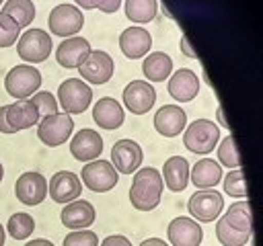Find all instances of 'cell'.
<instances>
[{
  "label": "cell",
  "instance_id": "1",
  "mask_svg": "<svg viewBox=\"0 0 263 246\" xmlns=\"http://www.w3.org/2000/svg\"><path fill=\"white\" fill-rule=\"evenodd\" d=\"M162 189H164V180L156 168L152 166L138 168L129 187V203L138 211H152L160 203Z\"/></svg>",
  "mask_w": 263,
  "mask_h": 246
},
{
  "label": "cell",
  "instance_id": "2",
  "mask_svg": "<svg viewBox=\"0 0 263 246\" xmlns=\"http://www.w3.org/2000/svg\"><path fill=\"white\" fill-rule=\"evenodd\" d=\"M183 131V144L193 154H210L220 139V129L210 119H195Z\"/></svg>",
  "mask_w": 263,
  "mask_h": 246
},
{
  "label": "cell",
  "instance_id": "3",
  "mask_svg": "<svg viewBox=\"0 0 263 246\" xmlns=\"http://www.w3.org/2000/svg\"><path fill=\"white\" fill-rule=\"evenodd\" d=\"M39 86H41V72L29 64H21V66L10 68L6 78H4L6 92L16 100L29 98L31 94H35L39 90Z\"/></svg>",
  "mask_w": 263,
  "mask_h": 246
},
{
  "label": "cell",
  "instance_id": "4",
  "mask_svg": "<svg viewBox=\"0 0 263 246\" xmlns=\"http://www.w3.org/2000/svg\"><path fill=\"white\" fill-rule=\"evenodd\" d=\"M90 100H92V90L82 78H68L58 88V102L68 115L84 113L90 107Z\"/></svg>",
  "mask_w": 263,
  "mask_h": 246
},
{
  "label": "cell",
  "instance_id": "5",
  "mask_svg": "<svg viewBox=\"0 0 263 246\" xmlns=\"http://www.w3.org/2000/svg\"><path fill=\"white\" fill-rule=\"evenodd\" d=\"M51 47H53L51 37L43 29H27L25 33H21L16 41V53L27 64L45 61L51 53Z\"/></svg>",
  "mask_w": 263,
  "mask_h": 246
},
{
  "label": "cell",
  "instance_id": "6",
  "mask_svg": "<svg viewBox=\"0 0 263 246\" xmlns=\"http://www.w3.org/2000/svg\"><path fill=\"white\" fill-rule=\"evenodd\" d=\"M80 180L86 189L95 191V193H107L111 191L117 180H119V172L115 170V166L107 160H92V162H86L82 166V172H80Z\"/></svg>",
  "mask_w": 263,
  "mask_h": 246
},
{
  "label": "cell",
  "instance_id": "7",
  "mask_svg": "<svg viewBox=\"0 0 263 246\" xmlns=\"http://www.w3.org/2000/svg\"><path fill=\"white\" fill-rule=\"evenodd\" d=\"M72 129H74V119L68 113H53V115H47L39 121L37 137L45 146L55 148V146H62L70 139Z\"/></svg>",
  "mask_w": 263,
  "mask_h": 246
},
{
  "label": "cell",
  "instance_id": "8",
  "mask_svg": "<svg viewBox=\"0 0 263 246\" xmlns=\"http://www.w3.org/2000/svg\"><path fill=\"white\" fill-rule=\"evenodd\" d=\"M187 209L195 217V221L210 223V221L218 219V215L222 213V209H224V197L218 191H214V189H201V191H195L189 197Z\"/></svg>",
  "mask_w": 263,
  "mask_h": 246
},
{
  "label": "cell",
  "instance_id": "9",
  "mask_svg": "<svg viewBox=\"0 0 263 246\" xmlns=\"http://www.w3.org/2000/svg\"><path fill=\"white\" fill-rule=\"evenodd\" d=\"M47 25H49V31L58 37H74L82 29L84 16H82V10L74 4H58L51 8Z\"/></svg>",
  "mask_w": 263,
  "mask_h": 246
},
{
  "label": "cell",
  "instance_id": "10",
  "mask_svg": "<svg viewBox=\"0 0 263 246\" xmlns=\"http://www.w3.org/2000/svg\"><path fill=\"white\" fill-rule=\"evenodd\" d=\"M113 57L103 49H90V53L84 57V61L78 66V72L84 82L90 84H105L113 76Z\"/></svg>",
  "mask_w": 263,
  "mask_h": 246
},
{
  "label": "cell",
  "instance_id": "11",
  "mask_svg": "<svg viewBox=\"0 0 263 246\" xmlns=\"http://www.w3.org/2000/svg\"><path fill=\"white\" fill-rule=\"evenodd\" d=\"M142 160H144V152H142L140 144L134 141V139H127V137L125 139H119L111 148V164L121 174L136 172L140 168Z\"/></svg>",
  "mask_w": 263,
  "mask_h": 246
},
{
  "label": "cell",
  "instance_id": "12",
  "mask_svg": "<svg viewBox=\"0 0 263 246\" xmlns=\"http://www.w3.org/2000/svg\"><path fill=\"white\" fill-rule=\"evenodd\" d=\"M14 195L25 205H39L47 197V180L41 172H23L14 182Z\"/></svg>",
  "mask_w": 263,
  "mask_h": 246
},
{
  "label": "cell",
  "instance_id": "13",
  "mask_svg": "<svg viewBox=\"0 0 263 246\" xmlns=\"http://www.w3.org/2000/svg\"><path fill=\"white\" fill-rule=\"evenodd\" d=\"M156 102V90L150 82L146 80H132L123 88V105L134 113V115H144L152 109Z\"/></svg>",
  "mask_w": 263,
  "mask_h": 246
},
{
  "label": "cell",
  "instance_id": "14",
  "mask_svg": "<svg viewBox=\"0 0 263 246\" xmlns=\"http://www.w3.org/2000/svg\"><path fill=\"white\" fill-rule=\"evenodd\" d=\"M47 193L55 203H70L74 199L80 197L82 193V180L78 174L70 172V170H60L55 172L49 182H47Z\"/></svg>",
  "mask_w": 263,
  "mask_h": 246
},
{
  "label": "cell",
  "instance_id": "15",
  "mask_svg": "<svg viewBox=\"0 0 263 246\" xmlns=\"http://www.w3.org/2000/svg\"><path fill=\"white\" fill-rule=\"evenodd\" d=\"M166 236H168L171 246H199L203 240V230L199 221L179 215L171 219L166 228Z\"/></svg>",
  "mask_w": 263,
  "mask_h": 246
},
{
  "label": "cell",
  "instance_id": "16",
  "mask_svg": "<svg viewBox=\"0 0 263 246\" xmlns=\"http://www.w3.org/2000/svg\"><path fill=\"white\" fill-rule=\"evenodd\" d=\"M101 152H103V137L95 129L84 127L76 131L74 137L70 139V154L78 162H92L101 156Z\"/></svg>",
  "mask_w": 263,
  "mask_h": 246
},
{
  "label": "cell",
  "instance_id": "17",
  "mask_svg": "<svg viewBox=\"0 0 263 246\" xmlns=\"http://www.w3.org/2000/svg\"><path fill=\"white\" fill-rule=\"evenodd\" d=\"M166 88H168V94H171L175 100H179V102H189V100H193V98L197 96V92H199V78H197V74H195L193 70L181 68V70H177V72L171 74Z\"/></svg>",
  "mask_w": 263,
  "mask_h": 246
},
{
  "label": "cell",
  "instance_id": "18",
  "mask_svg": "<svg viewBox=\"0 0 263 246\" xmlns=\"http://www.w3.org/2000/svg\"><path fill=\"white\" fill-rule=\"evenodd\" d=\"M150 47H152V35L142 27H127L119 35V49L129 59L148 55Z\"/></svg>",
  "mask_w": 263,
  "mask_h": 246
},
{
  "label": "cell",
  "instance_id": "19",
  "mask_svg": "<svg viewBox=\"0 0 263 246\" xmlns=\"http://www.w3.org/2000/svg\"><path fill=\"white\" fill-rule=\"evenodd\" d=\"M187 127V113L179 105H164L154 115V129L164 137H175Z\"/></svg>",
  "mask_w": 263,
  "mask_h": 246
},
{
  "label": "cell",
  "instance_id": "20",
  "mask_svg": "<svg viewBox=\"0 0 263 246\" xmlns=\"http://www.w3.org/2000/svg\"><path fill=\"white\" fill-rule=\"evenodd\" d=\"M95 207L86 199H74L64 205L60 219L68 230H86L95 221Z\"/></svg>",
  "mask_w": 263,
  "mask_h": 246
},
{
  "label": "cell",
  "instance_id": "21",
  "mask_svg": "<svg viewBox=\"0 0 263 246\" xmlns=\"http://www.w3.org/2000/svg\"><path fill=\"white\" fill-rule=\"evenodd\" d=\"M90 53V43L84 37H66L58 49H55V59L62 68H78L84 57Z\"/></svg>",
  "mask_w": 263,
  "mask_h": 246
},
{
  "label": "cell",
  "instance_id": "22",
  "mask_svg": "<svg viewBox=\"0 0 263 246\" xmlns=\"http://www.w3.org/2000/svg\"><path fill=\"white\" fill-rule=\"evenodd\" d=\"M92 119L101 129H117L123 125L125 113H123V107L119 105L117 98L103 96L92 107Z\"/></svg>",
  "mask_w": 263,
  "mask_h": 246
},
{
  "label": "cell",
  "instance_id": "23",
  "mask_svg": "<svg viewBox=\"0 0 263 246\" xmlns=\"http://www.w3.org/2000/svg\"><path fill=\"white\" fill-rule=\"evenodd\" d=\"M6 119H8L10 127L16 133L21 129L33 127L41 117H39V111L33 105V100L31 98H23V100H14L12 105H6Z\"/></svg>",
  "mask_w": 263,
  "mask_h": 246
},
{
  "label": "cell",
  "instance_id": "24",
  "mask_svg": "<svg viewBox=\"0 0 263 246\" xmlns=\"http://www.w3.org/2000/svg\"><path fill=\"white\" fill-rule=\"evenodd\" d=\"M189 162L183 156H171L162 164V180L173 193H181L189 184Z\"/></svg>",
  "mask_w": 263,
  "mask_h": 246
},
{
  "label": "cell",
  "instance_id": "25",
  "mask_svg": "<svg viewBox=\"0 0 263 246\" xmlns=\"http://www.w3.org/2000/svg\"><path fill=\"white\" fill-rule=\"evenodd\" d=\"M220 180H222V166L212 158L197 160L189 170V182H193L199 191L214 189Z\"/></svg>",
  "mask_w": 263,
  "mask_h": 246
},
{
  "label": "cell",
  "instance_id": "26",
  "mask_svg": "<svg viewBox=\"0 0 263 246\" xmlns=\"http://www.w3.org/2000/svg\"><path fill=\"white\" fill-rule=\"evenodd\" d=\"M142 72L148 82H162L173 72V59L164 51H152L142 61Z\"/></svg>",
  "mask_w": 263,
  "mask_h": 246
},
{
  "label": "cell",
  "instance_id": "27",
  "mask_svg": "<svg viewBox=\"0 0 263 246\" xmlns=\"http://www.w3.org/2000/svg\"><path fill=\"white\" fill-rule=\"evenodd\" d=\"M222 217L236 230L240 232H251L253 230V215H251V205L249 201H236L232 203L226 213H222Z\"/></svg>",
  "mask_w": 263,
  "mask_h": 246
},
{
  "label": "cell",
  "instance_id": "28",
  "mask_svg": "<svg viewBox=\"0 0 263 246\" xmlns=\"http://www.w3.org/2000/svg\"><path fill=\"white\" fill-rule=\"evenodd\" d=\"M2 12L8 14L23 29V27L31 25V20L35 18V4L31 0H6Z\"/></svg>",
  "mask_w": 263,
  "mask_h": 246
},
{
  "label": "cell",
  "instance_id": "29",
  "mask_svg": "<svg viewBox=\"0 0 263 246\" xmlns=\"http://www.w3.org/2000/svg\"><path fill=\"white\" fill-rule=\"evenodd\" d=\"M125 16L134 23H150L156 16V0H125Z\"/></svg>",
  "mask_w": 263,
  "mask_h": 246
},
{
  "label": "cell",
  "instance_id": "30",
  "mask_svg": "<svg viewBox=\"0 0 263 246\" xmlns=\"http://www.w3.org/2000/svg\"><path fill=\"white\" fill-rule=\"evenodd\" d=\"M216 238L222 246H245L251 238V232H240L232 228L224 217H220L216 223Z\"/></svg>",
  "mask_w": 263,
  "mask_h": 246
},
{
  "label": "cell",
  "instance_id": "31",
  "mask_svg": "<svg viewBox=\"0 0 263 246\" xmlns=\"http://www.w3.org/2000/svg\"><path fill=\"white\" fill-rule=\"evenodd\" d=\"M6 230L8 234L14 238V240H25L33 234L35 230V219L25 213V211H18V213H12L8 217V223H6Z\"/></svg>",
  "mask_w": 263,
  "mask_h": 246
},
{
  "label": "cell",
  "instance_id": "32",
  "mask_svg": "<svg viewBox=\"0 0 263 246\" xmlns=\"http://www.w3.org/2000/svg\"><path fill=\"white\" fill-rule=\"evenodd\" d=\"M218 162L220 166H228L230 170L240 166V156L236 150V141L232 135H226L218 146Z\"/></svg>",
  "mask_w": 263,
  "mask_h": 246
},
{
  "label": "cell",
  "instance_id": "33",
  "mask_svg": "<svg viewBox=\"0 0 263 246\" xmlns=\"http://www.w3.org/2000/svg\"><path fill=\"white\" fill-rule=\"evenodd\" d=\"M21 27L4 12H0V47H10L18 41Z\"/></svg>",
  "mask_w": 263,
  "mask_h": 246
},
{
  "label": "cell",
  "instance_id": "34",
  "mask_svg": "<svg viewBox=\"0 0 263 246\" xmlns=\"http://www.w3.org/2000/svg\"><path fill=\"white\" fill-rule=\"evenodd\" d=\"M224 191L230 195V197H247V184H245V174L240 168H234L230 170L226 176H224Z\"/></svg>",
  "mask_w": 263,
  "mask_h": 246
},
{
  "label": "cell",
  "instance_id": "35",
  "mask_svg": "<svg viewBox=\"0 0 263 246\" xmlns=\"http://www.w3.org/2000/svg\"><path fill=\"white\" fill-rule=\"evenodd\" d=\"M31 100H33V105L37 107L41 119L47 117V115L58 113V100H55V96H53L51 92H47V90H37Z\"/></svg>",
  "mask_w": 263,
  "mask_h": 246
},
{
  "label": "cell",
  "instance_id": "36",
  "mask_svg": "<svg viewBox=\"0 0 263 246\" xmlns=\"http://www.w3.org/2000/svg\"><path fill=\"white\" fill-rule=\"evenodd\" d=\"M62 246H99V238L90 230H72Z\"/></svg>",
  "mask_w": 263,
  "mask_h": 246
},
{
  "label": "cell",
  "instance_id": "37",
  "mask_svg": "<svg viewBox=\"0 0 263 246\" xmlns=\"http://www.w3.org/2000/svg\"><path fill=\"white\" fill-rule=\"evenodd\" d=\"M101 246H132V242L121 234H113V236H107L101 242Z\"/></svg>",
  "mask_w": 263,
  "mask_h": 246
},
{
  "label": "cell",
  "instance_id": "38",
  "mask_svg": "<svg viewBox=\"0 0 263 246\" xmlns=\"http://www.w3.org/2000/svg\"><path fill=\"white\" fill-rule=\"evenodd\" d=\"M0 133H14V129L10 127V123L6 119V105L0 107Z\"/></svg>",
  "mask_w": 263,
  "mask_h": 246
},
{
  "label": "cell",
  "instance_id": "39",
  "mask_svg": "<svg viewBox=\"0 0 263 246\" xmlns=\"http://www.w3.org/2000/svg\"><path fill=\"white\" fill-rule=\"evenodd\" d=\"M181 51L187 55V57H191V59H195L197 57V53L193 51V47H191V43H189V39H187V35H181Z\"/></svg>",
  "mask_w": 263,
  "mask_h": 246
},
{
  "label": "cell",
  "instance_id": "40",
  "mask_svg": "<svg viewBox=\"0 0 263 246\" xmlns=\"http://www.w3.org/2000/svg\"><path fill=\"white\" fill-rule=\"evenodd\" d=\"M121 6V0H103L101 4H99V10H103V12H115L117 8Z\"/></svg>",
  "mask_w": 263,
  "mask_h": 246
},
{
  "label": "cell",
  "instance_id": "41",
  "mask_svg": "<svg viewBox=\"0 0 263 246\" xmlns=\"http://www.w3.org/2000/svg\"><path fill=\"white\" fill-rule=\"evenodd\" d=\"M80 8H86V10H92V8H99V4L103 2V0H74Z\"/></svg>",
  "mask_w": 263,
  "mask_h": 246
},
{
  "label": "cell",
  "instance_id": "42",
  "mask_svg": "<svg viewBox=\"0 0 263 246\" xmlns=\"http://www.w3.org/2000/svg\"><path fill=\"white\" fill-rule=\"evenodd\" d=\"M25 246H53V242H49L45 238H35V240H29Z\"/></svg>",
  "mask_w": 263,
  "mask_h": 246
},
{
  "label": "cell",
  "instance_id": "43",
  "mask_svg": "<svg viewBox=\"0 0 263 246\" xmlns=\"http://www.w3.org/2000/svg\"><path fill=\"white\" fill-rule=\"evenodd\" d=\"M140 246H168L164 240H160V238H148V240H144Z\"/></svg>",
  "mask_w": 263,
  "mask_h": 246
},
{
  "label": "cell",
  "instance_id": "44",
  "mask_svg": "<svg viewBox=\"0 0 263 246\" xmlns=\"http://www.w3.org/2000/svg\"><path fill=\"white\" fill-rule=\"evenodd\" d=\"M216 115H218L220 125H222L224 129H228V123H226V119H224V111H222V107H220V105H218V109H216Z\"/></svg>",
  "mask_w": 263,
  "mask_h": 246
},
{
  "label": "cell",
  "instance_id": "45",
  "mask_svg": "<svg viewBox=\"0 0 263 246\" xmlns=\"http://www.w3.org/2000/svg\"><path fill=\"white\" fill-rule=\"evenodd\" d=\"M4 240H6V230H4V225L0 223V246H4Z\"/></svg>",
  "mask_w": 263,
  "mask_h": 246
},
{
  "label": "cell",
  "instance_id": "46",
  "mask_svg": "<svg viewBox=\"0 0 263 246\" xmlns=\"http://www.w3.org/2000/svg\"><path fill=\"white\" fill-rule=\"evenodd\" d=\"M2 176H4V166H2V162H0V180H2Z\"/></svg>",
  "mask_w": 263,
  "mask_h": 246
},
{
  "label": "cell",
  "instance_id": "47",
  "mask_svg": "<svg viewBox=\"0 0 263 246\" xmlns=\"http://www.w3.org/2000/svg\"><path fill=\"white\" fill-rule=\"evenodd\" d=\"M2 2H4V0H0V4H2Z\"/></svg>",
  "mask_w": 263,
  "mask_h": 246
}]
</instances>
